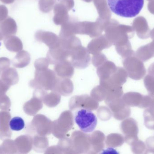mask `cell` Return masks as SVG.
<instances>
[{
  "instance_id": "1",
  "label": "cell",
  "mask_w": 154,
  "mask_h": 154,
  "mask_svg": "<svg viewBox=\"0 0 154 154\" xmlns=\"http://www.w3.org/2000/svg\"><path fill=\"white\" fill-rule=\"evenodd\" d=\"M144 0H107L109 9L118 16L133 18L139 14Z\"/></svg>"
},
{
  "instance_id": "2",
  "label": "cell",
  "mask_w": 154,
  "mask_h": 154,
  "mask_svg": "<svg viewBox=\"0 0 154 154\" xmlns=\"http://www.w3.org/2000/svg\"><path fill=\"white\" fill-rule=\"evenodd\" d=\"M74 120L82 132L90 133L97 127V118L91 110L80 108L76 110Z\"/></svg>"
},
{
  "instance_id": "3",
  "label": "cell",
  "mask_w": 154,
  "mask_h": 154,
  "mask_svg": "<svg viewBox=\"0 0 154 154\" xmlns=\"http://www.w3.org/2000/svg\"><path fill=\"white\" fill-rule=\"evenodd\" d=\"M74 125V116L71 111H64L58 119L52 122L51 133L59 139L64 138Z\"/></svg>"
},
{
  "instance_id": "4",
  "label": "cell",
  "mask_w": 154,
  "mask_h": 154,
  "mask_svg": "<svg viewBox=\"0 0 154 154\" xmlns=\"http://www.w3.org/2000/svg\"><path fill=\"white\" fill-rule=\"evenodd\" d=\"M124 68L128 76L134 80H140L144 77L146 73L143 61L135 56H129L123 62Z\"/></svg>"
},
{
  "instance_id": "5",
  "label": "cell",
  "mask_w": 154,
  "mask_h": 154,
  "mask_svg": "<svg viewBox=\"0 0 154 154\" xmlns=\"http://www.w3.org/2000/svg\"><path fill=\"white\" fill-rule=\"evenodd\" d=\"M73 154L90 153L89 135L79 131L74 132L70 138Z\"/></svg>"
},
{
  "instance_id": "6",
  "label": "cell",
  "mask_w": 154,
  "mask_h": 154,
  "mask_svg": "<svg viewBox=\"0 0 154 154\" xmlns=\"http://www.w3.org/2000/svg\"><path fill=\"white\" fill-rule=\"evenodd\" d=\"M98 106V102L88 95L75 96L71 98L69 102V108L71 111H76L80 108L94 110Z\"/></svg>"
},
{
  "instance_id": "7",
  "label": "cell",
  "mask_w": 154,
  "mask_h": 154,
  "mask_svg": "<svg viewBox=\"0 0 154 154\" xmlns=\"http://www.w3.org/2000/svg\"><path fill=\"white\" fill-rule=\"evenodd\" d=\"M106 103L117 120H124L131 115L130 107L125 104L122 97L115 99Z\"/></svg>"
},
{
  "instance_id": "8",
  "label": "cell",
  "mask_w": 154,
  "mask_h": 154,
  "mask_svg": "<svg viewBox=\"0 0 154 154\" xmlns=\"http://www.w3.org/2000/svg\"><path fill=\"white\" fill-rule=\"evenodd\" d=\"M38 75L41 89L45 91H54L59 79L55 71L48 68L43 69L38 73Z\"/></svg>"
},
{
  "instance_id": "9",
  "label": "cell",
  "mask_w": 154,
  "mask_h": 154,
  "mask_svg": "<svg viewBox=\"0 0 154 154\" xmlns=\"http://www.w3.org/2000/svg\"><path fill=\"white\" fill-rule=\"evenodd\" d=\"M128 74L125 69L117 68L115 73L108 79L100 80V84L106 90L122 86L127 81Z\"/></svg>"
},
{
  "instance_id": "10",
  "label": "cell",
  "mask_w": 154,
  "mask_h": 154,
  "mask_svg": "<svg viewBox=\"0 0 154 154\" xmlns=\"http://www.w3.org/2000/svg\"><path fill=\"white\" fill-rule=\"evenodd\" d=\"M120 129L125 135V141L128 144L130 145L133 142L138 139V124L134 118H130L124 120L120 124Z\"/></svg>"
},
{
  "instance_id": "11",
  "label": "cell",
  "mask_w": 154,
  "mask_h": 154,
  "mask_svg": "<svg viewBox=\"0 0 154 154\" xmlns=\"http://www.w3.org/2000/svg\"><path fill=\"white\" fill-rule=\"evenodd\" d=\"M91 144L90 153H97L101 152L105 147V135L102 132L96 131L89 135Z\"/></svg>"
},
{
  "instance_id": "12",
  "label": "cell",
  "mask_w": 154,
  "mask_h": 154,
  "mask_svg": "<svg viewBox=\"0 0 154 154\" xmlns=\"http://www.w3.org/2000/svg\"><path fill=\"white\" fill-rule=\"evenodd\" d=\"M73 65L69 62L58 63L55 66L54 71L58 77L61 78H70L74 75Z\"/></svg>"
},
{
  "instance_id": "13",
  "label": "cell",
  "mask_w": 154,
  "mask_h": 154,
  "mask_svg": "<svg viewBox=\"0 0 154 154\" xmlns=\"http://www.w3.org/2000/svg\"><path fill=\"white\" fill-rule=\"evenodd\" d=\"M73 90V84L69 78H61L59 77L57 86L53 91H56L64 96H69L72 94Z\"/></svg>"
},
{
  "instance_id": "14",
  "label": "cell",
  "mask_w": 154,
  "mask_h": 154,
  "mask_svg": "<svg viewBox=\"0 0 154 154\" xmlns=\"http://www.w3.org/2000/svg\"><path fill=\"white\" fill-rule=\"evenodd\" d=\"M143 96L137 92H129L123 95L122 99L125 104L128 106L140 108Z\"/></svg>"
},
{
  "instance_id": "15",
  "label": "cell",
  "mask_w": 154,
  "mask_h": 154,
  "mask_svg": "<svg viewBox=\"0 0 154 154\" xmlns=\"http://www.w3.org/2000/svg\"><path fill=\"white\" fill-rule=\"evenodd\" d=\"M117 68L111 62H108L104 65L99 66L97 73L100 78V80H105L109 78L116 71Z\"/></svg>"
},
{
  "instance_id": "16",
  "label": "cell",
  "mask_w": 154,
  "mask_h": 154,
  "mask_svg": "<svg viewBox=\"0 0 154 154\" xmlns=\"http://www.w3.org/2000/svg\"><path fill=\"white\" fill-rule=\"evenodd\" d=\"M44 104L49 107H54L57 105L60 101V95L56 91L48 94V92H44L42 98Z\"/></svg>"
},
{
  "instance_id": "17",
  "label": "cell",
  "mask_w": 154,
  "mask_h": 154,
  "mask_svg": "<svg viewBox=\"0 0 154 154\" xmlns=\"http://www.w3.org/2000/svg\"><path fill=\"white\" fill-rule=\"evenodd\" d=\"M125 142V137L122 135L118 134H112L109 135L106 138V143L109 147H119Z\"/></svg>"
},
{
  "instance_id": "18",
  "label": "cell",
  "mask_w": 154,
  "mask_h": 154,
  "mask_svg": "<svg viewBox=\"0 0 154 154\" xmlns=\"http://www.w3.org/2000/svg\"><path fill=\"white\" fill-rule=\"evenodd\" d=\"M137 57L143 61H146L154 56V53L149 45L141 47L136 52Z\"/></svg>"
},
{
  "instance_id": "19",
  "label": "cell",
  "mask_w": 154,
  "mask_h": 154,
  "mask_svg": "<svg viewBox=\"0 0 154 154\" xmlns=\"http://www.w3.org/2000/svg\"><path fill=\"white\" fill-rule=\"evenodd\" d=\"M132 152L136 154H146L148 152L146 144L139 139L133 142L131 144Z\"/></svg>"
},
{
  "instance_id": "20",
  "label": "cell",
  "mask_w": 154,
  "mask_h": 154,
  "mask_svg": "<svg viewBox=\"0 0 154 154\" xmlns=\"http://www.w3.org/2000/svg\"><path fill=\"white\" fill-rule=\"evenodd\" d=\"M144 125L150 130L154 129V111L150 108H147L143 113Z\"/></svg>"
},
{
  "instance_id": "21",
  "label": "cell",
  "mask_w": 154,
  "mask_h": 154,
  "mask_svg": "<svg viewBox=\"0 0 154 154\" xmlns=\"http://www.w3.org/2000/svg\"><path fill=\"white\" fill-rule=\"evenodd\" d=\"M106 94V90L100 85L92 90L91 93V96L98 102H100L105 100Z\"/></svg>"
},
{
  "instance_id": "22",
  "label": "cell",
  "mask_w": 154,
  "mask_h": 154,
  "mask_svg": "<svg viewBox=\"0 0 154 154\" xmlns=\"http://www.w3.org/2000/svg\"><path fill=\"white\" fill-rule=\"evenodd\" d=\"M58 146L61 151V153L73 154L70 138H61L59 141Z\"/></svg>"
},
{
  "instance_id": "23",
  "label": "cell",
  "mask_w": 154,
  "mask_h": 154,
  "mask_svg": "<svg viewBox=\"0 0 154 154\" xmlns=\"http://www.w3.org/2000/svg\"><path fill=\"white\" fill-rule=\"evenodd\" d=\"M9 126L13 131H19L22 130L25 126L24 120L20 117H15L9 122Z\"/></svg>"
},
{
  "instance_id": "24",
  "label": "cell",
  "mask_w": 154,
  "mask_h": 154,
  "mask_svg": "<svg viewBox=\"0 0 154 154\" xmlns=\"http://www.w3.org/2000/svg\"><path fill=\"white\" fill-rule=\"evenodd\" d=\"M144 84L150 96L154 97V76L147 75L144 79Z\"/></svg>"
},
{
  "instance_id": "25",
  "label": "cell",
  "mask_w": 154,
  "mask_h": 154,
  "mask_svg": "<svg viewBox=\"0 0 154 154\" xmlns=\"http://www.w3.org/2000/svg\"><path fill=\"white\" fill-rule=\"evenodd\" d=\"M148 152L154 154V137H148L146 141Z\"/></svg>"
},
{
  "instance_id": "26",
  "label": "cell",
  "mask_w": 154,
  "mask_h": 154,
  "mask_svg": "<svg viewBox=\"0 0 154 154\" xmlns=\"http://www.w3.org/2000/svg\"><path fill=\"white\" fill-rule=\"evenodd\" d=\"M152 97L150 96H144L142 104L140 106V108H149L151 104Z\"/></svg>"
},
{
  "instance_id": "27",
  "label": "cell",
  "mask_w": 154,
  "mask_h": 154,
  "mask_svg": "<svg viewBox=\"0 0 154 154\" xmlns=\"http://www.w3.org/2000/svg\"><path fill=\"white\" fill-rule=\"evenodd\" d=\"M148 72L150 75L154 76V63L149 67L148 69Z\"/></svg>"
},
{
  "instance_id": "28",
  "label": "cell",
  "mask_w": 154,
  "mask_h": 154,
  "mask_svg": "<svg viewBox=\"0 0 154 154\" xmlns=\"http://www.w3.org/2000/svg\"><path fill=\"white\" fill-rule=\"evenodd\" d=\"M148 108H150V109L154 111V97H152L151 104H150V106Z\"/></svg>"
}]
</instances>
